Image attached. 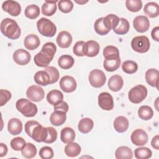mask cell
Segmentation results:
<instances>
[{"instance_id": "cell-1", "label": "cell", "mask_w": 159, "mask_h": 159, "mask_svg": "<svg viewBox=\"0 0 159 159\" xmlns=\"http://www.w3.org/2000/svg\"><path fill=\"white\" fill-rule=\"evenodd\" d=\"M25 132L37 142H44L46 138L47 127H43L36 120H29L25 124Z\"/></svg>"}, {"instance_id": "cell-2", "label": "cell", "mask_w": 159, "mask_h": 159, "mask_svg": "<svg viewBox=\"0 0 159 159\" xmlns=\"http://www.w3.org/2000/svg\"><path fill=\"white\" fill-rule=\"evenodd\" d=\"M1 33L6 37L16 40L17 39L21 34V30L17 22L10 18H5L1 22Z\"/></svg>"}, {"instance_id": "cell-3", "label": "cell", "mask_w": 159, "mask_h": 159, "mask_svg": "<svg viewBox=\"0 0 159 159\" xmlns=\"http://www.w3.org/2000/svg\"><path fill=\"white\" fill-rule=\"evenodd\" d=\"M16 107L19 112L27 117L35 116L38 111L37 107L35 104L24 98L18 99L16 103Z\"/></svg>"}, {"instance_id": "cell-4", "label": "cell", "mask_w": 159, "mask_h": 159, "mask_svg": "<svg viewBox=\"0 0 159 159\" xmlns=\"http://www.w3.org/2000/svg\"><path fill=\"white\" fill-rule=\"evenodd\" d=\"M37 27L39 32L45 37H53L57 32V27L55 24L45 17H42L37 21Z\"/></svg>"}, {"instance_id": "cell-5", "label": "cell", "mask_w": 159, "mask_h": 159, "mask_svg": "<svg viewBox=\"0 0 159 159\" xmlns=\"http://www.w3.org/2000/svg\"><path fill=\"white\" fill-rule=\"evenodd\" d=\"M147 96V89L142 84H138L132 88L128 94V98L130 102L139 104L143 101Z\"/></svg>"}, {"instance_id": "cell-6", "label": "cell", "mask_w": 159, "mask_h": 159, "mask_svg": "<svg viewBox=\"0 0 159 159\" xmlns=\"http://www.w3.org/2000/svg\"><path fill=\"white\" fill-rule=\"evenodd\" d=\"M131 47L137 52L140 53H145L150 48L149 39L145 35L135 37L131 41Z\"/></svg>"}, {"instance_id": "cell-7", "label": "cell", "mask_w": 159, "mask_h": 159, "mask_svg": "<svg viewBox=\"0 0 159 159\" xmlns=\"http://www.w3.org/2000/svg\"><path fill=\"white\" fill-rule=\"evenodd\" d=\"M88 80L90 84L94 88L102 87L106 83V76L104 73L99 69H94L90 71Z\"/></svg>"}, {"instance_id": "cell-8", "label": "cell", "mask_w": 159, "mask_h": 159, "mask_svg": "<svg viewBox=\"0 0 159 159\" xmlns=\"http://www.w3.org/2000/svg\"><path fill=\"white\" fill-rule=\"evenodd\" d=\"M94 29L98 34L105 35L112 29V25L109 18L106 16L104 17H100L95 21Z\"/></svg>"}, {"instance_id": "cell-9", "label": "cell", "mask_w": 159, "mask_h": 159, "mask_svg": "<svg viewBox=\"0 0 159 159\" xmlns=\"http://www.w3.org/2000/svg\"><path fill=\"white\" fill-rule=\"evenodd\" d=\"M103 66L107 71L112 72L117 70L121 63L119 55L112 54L104 57Z\"/></svg>"}, {"instance_id": "cell-10", "label": "cell", "mask_w": 159, "mask_h": 159, "mask_svg": "<svg viewBox=\"0 0 159 159\" xmlns=\"http://www.w3.org/2000/svg\"><path fill=\"white\" fill-rule=\"evenodd\" d=\"M26 96L30 101L39 102L44 98L45 93L43 88L40 86L37 85H32L27 88Z\"/></svg>"}, {"instance_id": "cell-11", "label": "cell", "mask_w": 159, "mask_h": 159, "mask_svg": "<svg viewBox=\"0 0 159 159\" xmlns=\"http://www.w3.org/2000/svg\"><path fill=\"white\" fill-rule=\"evenodd\" d=\"M148 139L147 133L141 129H137L134 130L130 136L132 142L137 146L145 145L148 142Z\"/></svg>"}, {"instance_id": "cell-12", "label": "cell", "mask_w": 159, "mask_h": 159, "mask_svg": "<svg viewBox=\"0 0 159 159\" xmlns=\"http://www.w3.org/2000/svg\"><path fill=\"white\" fill-rule=\"evenodd\" d=\"M99 106L103 110L111 111L114 107L113 98L109 93L102 92L98 96Z\"/></svg>"}, {"instance_id": "cell-13", "label": "cell", "mask_w": 159, "mask_h": 159, "mask_svg": "<svg viewBox=\"0 0 159 159\" xmlns=\"http://www.w3.org/2000/svg\"><path fill=\"white\" fill-rule=\"evenodd\" d=\"M60 86L61 89L65 93H72L77 86L76 81L75 78L71 76H64L60 81Z\"/></svg>"}, {"instance_id": "cell-14", "label": "cell", "mask_w": 159, "mask_h": 159, "mask_svg": "<svg viewBox=\"0 0 159 159\" xmlns=\"http://www.w3.org/2000/svg\"><path fill=\"white\" fill-rule=\"evenodd\" d=\"M2 9L12 16H17L21 12V6L20 4L18 2L12 0L4 1L2 4Z\"/></svg>"}, {"instance_id": "cell-15", "label": "cell", "mask_w": 159, "mask_h": 159, "mask_svg": "<svg viewBox=\"0 0 159 159\" xmlns=\"http://www.w3.org/2000/svg\"><path fill=\"white\" fill-rule=\"evenodd\" d=\"M133 25L137 32L143 33L148 30L150 22L147 17L145 16H138L134 18Z\"/></svg>"}, {"instance_id": "cell-16", "label": "cell", "mask_w": 159, "mask_h": 159, "mask_svg": "<svg viewBox=\"0 0 159 159\" xmlns=\"http://www.w3.org/2000/svg\"><path fill=\"white\" fill-rule=\"evenodd\" d=\"M100 47L95 40H88L84 43L83 47V52L84 55L88 57H93L98 55Z\"/></svg>"}, {"instance_id": "cell-17", "label": "cell", "mask_w": 159, "mask_h": 159, "mask_svg": "<svg viewBox=\"0 0 159 159\" xmlns=\"http://www.w3.org/2000/svg\"><path fill=\"white\" fill-rule=\"evenodd\" d=\"M31 59L30 54L27 50L20 48L16 50L13 53L14 61L19 65L28 64Z\"/></svg>"}, {"instance_id": "cell-18", "label": "cell", "mask_w": 159, "mask_h": 159, "mask_svg": "<svg viewBox=\"0 0 159 159\" xmlns=\"http://www.w3.org/2000/svg\"><path fill=\"white\" fill-rule=\"evenodd\" d=\"M73 38L71 35L67 31L60 32L56 39L58 45L63 48H68L72 43Z\"/></svg>"}, {"instance_id": "cell-19", "label": "cell", "mask_w": 159, "mask_h": 159, "mask_svg": "<svg viewBox=\"0 0 159 159\" xmlns=\"http://www.w3.org/2000/svg\"><path fill=\"white\" fill-rule=\"evenodd\" d=\"M159 72L155 68H150L145 72V80L147 83L152 87H156L157 89L158 84Z\"/></svg>"}, {"instance_id": "cell-20", "label": "cell", "mask_w": 159, "mask_h": 159, "mask_svg": "<svg viewBox=\"0 0 159 159\" xmlns=\"http://www.w3.org/2000/svg\"><path fill=\"white\" fill-rule=\"evenodd\" d=\"M8 132L12 135L20 134L22 130V123L17 118H12L8 121Z\"/></svg>"}, {"instance_id": "cell-21", "label": "cell", "mask_w": 159, "mask_h": 159, "mask_svg": "<svg viewBox=\"0 0 159 159\" xmlns=\"http://www.w3.org/2000/svg\"><path fill=\"white\" fill-rule=\"evenodd\" d=\"M40 43V39L37 35L29 34L27 35L24 40V47L30 50H34L37 48Z\"/></svg>"}, {"instance_id": "cell-22", "label": "cell", "mask_w": 159, "mask_h": 159, "mask_svg": "<svg viewBox=\"0 0 159 159\" xmlns=\"http://www.w3.org/2000/svg\"><path fill=\"white\" fill-rule=\"evenodd\" d=\"M109 88L114 92L120 91L124 84V81L122 78L118 75H112L108 80Z\"/></svg>"}, {"instance_id": "cell-23", "label": "cell", "mask_w": 159, "mask_h": 159, "mask_svg": "<svg viewBox=\"0 0 159 159\" xmlns=\"http://www.w3.org/2000/svg\"><path fill=\"white\" fill-rule=\"evenodd\" d=\"M66 119L65 112L60 111H54L50 117V121L53 125L60 126L65 123Z\"/></svg>"}, {"instance_id": "cell-24", "label": "cell", "mask_w": 159, "mask_h": 159, "mask_svg": "<svg viewBox=\"0 0 159 159\" xmlns=\"http://www.w3.org/2000/svg\"><path fill=\"white\" fill-rule=\"evenodd\" d=\"M34 81L40 86H47L50 84V77L48 73L45 70L39 71L34 75Z\"/></svg>"}, {"instance_id": "cell-25", "label": "cell", "mask_w": 159, "mask_h": 159, "mask_svg": "<svg viewBox=\"0 0 159 159\" xmlns=\"http://www.w3.org/2000/svg\"><path fill=\"white\" fill-rule=\"evenodd\" d=\"M129 120L124 116H118L115 119L114 121V128L117 132L119 133H123L125 132L129 127Z\"/></svg>"}, {"instance_id": "cell-26", "label": "cell", "mask_w": 159, "mask_h": 159, "mask_svg": "<svg viewBox=\"0 0 159 159\" xmlns=\"http://www.w3.org/2000/svg\"><path fill=\"white\" fill-rule=\"evenodd\" d=\"M52 60L53 59L52 58L41 51L37 53L34 58V61L35 64L38 66L43 68L47 67Z\"/></svg>"}, {"instance_id": "cell-27", "label": "cell", "mask_w": 159, "mask_h": 159, "mask_svg": "<svg viewBox=\"0 0 159 159\" xmlns=\"http://www.w3.org/2000/svg\"><path fill=\"white\" fill-rule=\"evenodd\" d=\"M143 11L145 15L150 18L157 17L159 15V6L155 2H149L145 5Z\"/></svg>"}, {"instance_id": "cell-28", "label": "cell", "mask_w": 159, "mask_h": 159, "mask_svg": "<svg viewBox=\"0 0 159 159\" xmlns=\"http://www.w3.org/2000/svg\"><path fill=\"white\" fill-rule=\"evenodd\" d=\"M57 1H45L42 6V12L46 16H52L57 11Z\"/></svg>"}, {"instance_id": "cell-29", "label": "cell", "mask_w": 159, "mask_h": 159, "mask_svg": "<svg viewBox=\"0 0 159 159\" xmlns=\"http://www.w3.org/2000/svg\"><path fill=\"white\" fill-rule=\"evenodd\" d=\"M63 99V93L58 89H53L48 93L47 95V100L48 103L55 106Z\"/></svg>"}, {"instance_id": "cell-30", "label": "cell", "mask_w": 159, "mask_h": 159, "mask_svg": "<svg viewBox=\"0 0 159 159\" xmlns=\"http://www.w3.org/2000/svg\"><path fill=\"white\" fill-rule=\"evenodd\" d=\"M94 127L93 120L88 117L81 119L78 125L79 131L83 134L89 133Z\"/></svg>"}, {"instance_id": "cell-31", "label": "cell", "mask_w": 159, "mask_h": 159, "mask_svg": "<svg viewBox=\"0 0 159 159\" xmlns=\"http://www.w3.org/2000/svg\"><path fill=\"white\" fill-rule=\"evenodd\" d=\"M75 138V130L68 127H64L61 130L60 139L65 143H68L72 142Z\"/></svg>"}, {"instance_id": "cell-32", "label": "cell", "mask_w": 159, "mask_h": 159, "mask_svg": "<svg viewBox=\"0 0 159 159\" xmlns=\"http://www.w3.org/2000/svg\"><path fill=\"white\" fill-rule=\"evenodd\" d=\"M115 157L117 159H131L133 157V152L129 147L121 146L116 149Z\"/></svg>"}, {"instance_id": "cell-33", "label": "cell", "mask_w": 159, "mask_h": 159, "mask_svg": "<svg viewBox=\"0 0 159 159\" xmlns=\"http://www.w3.org/2000/svg\"><path fill=\"white\" fill-rule=\"evenodd\" d=\"M81 151V147L75 142L68 143L65 147V153L70 157H75L78 156Z\"/></svg>"}, {"instance_id": "cell-34", "label": "cell", "mask_w": 159, "mask_h": 159, "mask_svg": "<svg viewBox=\"0 0 159 159\" xmlns=\"http://www.w3.org/2000/svg\"><path fill=\"white\" fill-rule=\"evenodd\" d=\"M74 63V58L69 55H63L58 60V66L64 70H67L71 68Z\"/></svg>"}, {"instance_id": "cell-35", "label": "cell", "mask_w": 159, "mask_h": 159, "mask_svg": "<svg viewBox=\"0 0 159 159\" xmlns=\"http://www.w3.org/2000/svg\"><path fill=\"white\" fill-rule=\"evenodd\" d=\"M130 28L129 21L125 18H119V22L117 27L113 30L114 32L118 35H124L127 34Z\"/></svg>"}, {"instance_id": "cell-36", "label": "cell", "mask_w": 159, "mask_h": 159, "mask_svg": "<svg viewBox=\"0 0 159 159\" xmlns=\"http://www.w3.org/2000/svg\"><path fill=\"white\" fill-rule=\"evenodd\" d=\"M138 116L142 120H148L153 116V109L148 106H142L138 110Z\"/></svg>"}, {"instance_id": "cell-37", "label": "cell", "mask_w": 159, "mask_h": 159, "mask_svg": "<svg viewBox=\"0 0 159 159\" xmlns=\"http://www.w3.org/2000/svg\"><path fill=\"white\" fill-rule=\"evenodd\" d=\"M21 153L25 158H32L36 155L37 148L32 143H27L22 149Z\"/></svg>"}, {"instance_id": "cell-38", "label": "cell", "mask_w": 159, "mask_h": 159, "mask_svg": "<svg viewBox=\"0 0 159 159\" xmlns=\"http://www.w3.org/2000/svg\"><path fill=\"white\" fill-rule=\"evenodd\" d=\"M24 14L25 16L30 19H36L40 15V8L35 4L29 5L26 7Z\"/></svg>"}, {"instance_id": "cell-39", "label": "cell", "mask_w": 159, "mask_h": 159, "mask_svg": "<svg viewBox=\"0 0 159 159\" xmlns=\"http://www.w3.org/2000/svg\"><path fill=\"white\" fill-rule=\"evenodd\" d=\"M134 155L137 159H147L152 157V152L147 147H139L134 150Z\"/></svg>"}, {"instance_id": "cell-40", "label": "cell", "mask_w": 159, "mask_h": 159, "mask_svg": "<svg viewBox=\"0 0 159 159\" xmlns=\"http://www.w3.org/2000/svg\"><path fill=\"white\" fill-rule=\"evenodd\" d=\"M122 70L127 74H133L138 70V65L136 62L132 60H127L122 64Z\"/></svg>"}, {"instance_id": "cell-41", "label": "cell", "mask_w": 159, "mask_h": 159, "mask_svg": "<svg viewBox=\"0 0 159 159\" xmlns=\"http://www.w3.org/2000/svg\"><path fill=\"white\" fill-rule=\"evenodd\" d=\"M125 6L129 11L136 12L142 7V2L140 0H127L125 1Z\"/></svg>"}, {"instance_id": "cell-42", "label": "cell", "mask_w": 159, "mask_h": 159, "mask_svg": "<svg viewBox=\"0 0 159 159\" xmlns=\"http://www.w3.org/2000/svg\"><path fill=\"white\" fill-rule=\"evenodd\" d=\"M57 51V47L53 42H47L45 43L41 49V52L52 58L54 57V55Z\"/></svg>"}, {"instance_id": "cell-43", "label": "cell", "mask_w": 159, "mask_h": 159, "mask_svg": "<svg viewBox=\"0 0 159 159\" xmlns=\"http://www.w3.org/2000/svg\"><path fill=\"white\" fill-rule=\"evenodd\" d=\"M59 10L63 13H68L73 8V3L70 0H61L58 2Z\"/></svg>"}, {"instance_id": "cell-44", "label": "cell", "mask_w": 159, "mask_h": 159, "mask_svg": "<svg viewBox=\"0 0 159 159\" xmlns=\"http://www.w3.org/2000/svg\"><path fill=\"white\" fill-rule=\"evenodd\" d=\"M11 148L16 151H20L24 148L26 144L25 140L22 137H17L14 138L11 141Z\"/></svg>"}, {"instance_id": "cell-45", "label": "cell", "mask_w": 159, "mask_h": 159, "mask_svg": "<svg viewBox=\"0 0 159 159\" xmlns=\"http://www.w3.org/2000/svg\"><path fill=\"white\" fill-rule=\"evenodd\" d=\"M57 139V132L56 129L53 127H47L46 138L44 142L46 143H52L55 141H56Z\"/></svg>"}, {"instance_id": "cell-46", "label": "cell", "mask_w": 159, "mask_h": 159, "mask_svg": "<svg viewBox=\"0 0 159 159\" xmlns=\"http://www.w3.org/2000/svg\"><path fill=\"white\" fill-rule=\"evenodd\" d=\"M44 70L48 73L50 77V84H53L59 80L60 74L56 68L53 66H47L45 68Z\"/></svg>"}, {"instance_id": "cell-47", "label": "cell", "mask_w": 159, "mask_h": 159, "mask_svg": "<svg viewBox=\"0 0 159 159\" xmlns=\"http://www.w3.org/2000/svg\"><path fill=\"white\" fill-rule=\"evenodd\" d=\"M39 156L42 159H51L53 157L54 153L51 147L45 146V147H43L40 150Z\"/></svg>"}, {"instance_id": "cell-48", "label": "cell", "mask_w": 159, "mask_h": 159, "mask_svg": "<svg viewBox=\"0 0 159 159\" xmlns=\"http://www.w3.org/2000/svg\"><path fill=\"white\" fill-rule=\"evenodd\" d=\"M12 94L10 91L6 89L0 90V106H3L11 98Z\"/></svg>"}, {"instance_id": "cell-49", "label": "cell", "mask_w": 159, "mask_h": 159, "mask_svg": "<svg viewBox=\"0 0 159 159\" xmlns=\"http://www.w3.org/2000/svg\"><path fill=\"white\" fill-rule=\"evenodd\" d=\"M84 41H78L77 42L73 48V53L78 57H83L84 56L83 52V47L84 44Z\"/></svg>"}, {"instance_id": "cell-50", "label": "cell", "mask_w": 159, "mask_h": 159, "mask_svg": "<svg viewBox=\"0 0 159 159\" xmlns=\"http://www.w3.org/2000/svg\"><path fill=\"white\" fill-rule=\"evenodd\" d=\"M112 54L119 55V51L117 47L112 45H108L104 48L103 55L104 57Z\"/></svg>"}, {"instance_id": "cell-51", "label": "cell", "mask_w": 159, "mask_h": 159, "mask_svg": "<svg viewBox=\"0 0 159 159\" xmlns=\"http://www.w3.org/2000/svg\"><path fill=\"white\" fill-rule=\"evenodd\" d=\"M68 109H69L68 104L63 101H62L58 102V104H55V106H53L54 111H63L65 113H66L68 111Z\"/></svg>"}, {"instance_id": "cell-52", "label": "cell", "mask_w": 159, "mask_h": 159, "mask_svg": "<svg viewBox=\"0 0 159 159\" xmlns=\"http://www.w3.org/2000/svg\"><path fill=\"white\" fill-rule=\"evenodd\" d=\"M111 21V25H112V29L114 30L116 27L117 25H118L119 24V17L115 15V14H108L106 16Z\"/></svg>"}, {"instance_id": "cell-53", "label": "cell", "mask_w": 159, "mask_h": 159, "mask_svg": "<svg viewBox=\"0 0 159 159\" xmlns=\"http://www.w3.org/2000/svg\"><path fill=\"white\" fill-rule=\"evenodd\" d=\"M151 36L154 40L157 42H159V27L158 26H157L152 29L151 32Z\"/></svg>"}, {"instance_id": "cell-54", "label": "cell", "mask_w": 159, "mask_h": 159, "mask_svg": "<svg viewBox=\"0 0 159 159\" xmlns=\"http://www.w3.org/2000/svg\"><path fill=\"white\" fill-rule=\"evenodd\" d=\"M151 145L152 147L156 150L159 149V135H157L153 137L151 141Z\"/></svg>"}, {"instance_id": "cell-55", "label": "cell", "mask_w": 159, "mask_h": 159, "mask_svg": "<svg viewBox=\"0 0 159 159\" xmlns=\"http://www.w3.org/2000/svg\"><path fill=\"white\" fill-rule=\"evenodd\" d=\"M7 153V147L3 143H0V157H3Z\"/></svg>"}, {"instance_id": "cell-56", "label": "cell", "mask_w": 159, "mask_h": 159, "mask_svg": "<svg viewBox=\"0 0 159 159\" xmlns=\"http://www.w3.org/2000/svg\"><path fill=\"white\" fill-rule=\"evenodd\" d=\"M75 2H76V3H78V4H85V3L88 2V1H76Z\"/></svg>"}]
</instances>
